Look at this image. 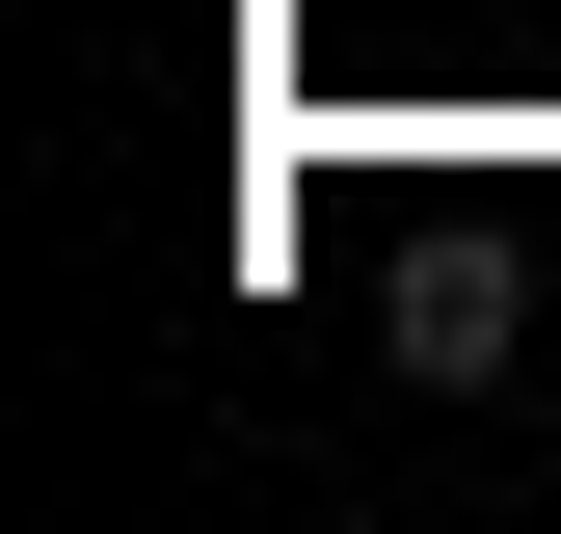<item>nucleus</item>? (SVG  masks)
Instances as JSON below:
<instances>
[{"mask_svg": "<svg viewBox=\"0 0 561 534\" xmlns=\"http://www.w3.org/2000/svg\"><path fill=\"white\" fill-rule=\"evenodd\" d=\"M401 374H428V400H481V374H508V241H401Z\"/></svg>", "mask_w": 561, "mask_h": 534, "instance_id": "obj_1", "label": "nucleus"}]
</instances>
